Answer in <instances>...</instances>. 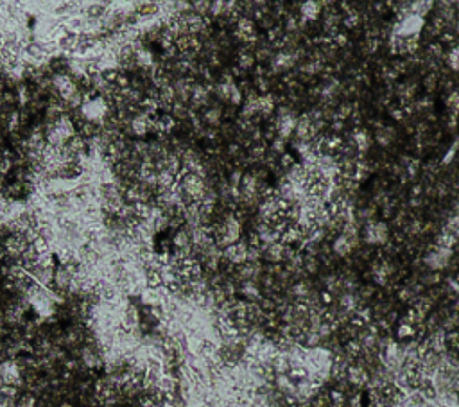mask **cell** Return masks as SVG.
Returning a JSON list of instances; mask_svg holds the SVG:
<instances>
[{
    "label": "cell",
    "instance_id": "cell-1",
    "mask_svg": "<svg viewBox=\"0 0 459 407\" xmlns=\"http://www.w3.org/2000/svg\"><path fill=\"white\" fill-rule=\"evenodd\" d=\"M22 382V368L15 359H7L0 363V386H20Z\"/></svg>",
    "mask_w": 459,
    "mask_h": 407
},
{
    "label": "cell",
    "instance_id": "cell-2",
    "mask_svg": "<svg viewBox=\"0 0 459 407\" xmlns=\"http://www.w3.org/2000/svg\"><path fill=\"white\" fill-rule=\"evenodd\" d=\"M423 18L418 15H407L402 18V22L395 25V33L393 36H418L421 29H423Z\"/></svg>",
    "mask_w": 459,
    "mask_h": 407
},
{
    "label": "cell",
    "instance_id": "cell-3",
    "mask_svg": "<svg viewBox=\"0 0 459 407\" xmlns=\"http://www.w3.org/2000/svg\"><path fill=\"white\" fill-rule=\"evenodd\" d=\"M450 257H452V249L439 248V246L434 244V246H431L429 251H427L425 264L429 265L432 271H439V269H443V267H447Z\"/></svg>",
    "mask_w": 459,
    "mask_h": 407
},
{
    "label": "cell",
    "instance_id": "cell-4",
    "mask_svg": "<svg viewBox=\"0 0 459 407\" xmlns=\"http://www.w3.org/2000/svg\"><path fill=\"white\" fill-rule=\"evenodd\" d=\"M366 242L368 244H387L389 242V230L386 223L368 221L366 226Z\"/></svg>",
    "mask_w": 459,
    "mask_h": 407
},
{
    "label": "cell",
    "instance_id": "cell-5",
    "mask_svg": "<svg viewBox=\"0 0 459 407\" xmlns=\"http://www.w3.org/2000/svg\"><path fill=\"white\" fill-rule=\"evenodd\" d=\"M29 246H31V244L25 241V237H23L22 233H13V235H9V237L4 239V249H6V255L7 257H11V259L18 260Z\"/></svg>",
    "mask_w": 459,
    "mask_h": 407
},
{
    "label": "cell",
    "instance_id": "cell-6",
    "mask_svg": "<svg viewBox=\"0 0 459 407\" xmlns=\"http://www.w3.org/2000/svg\"><path fill=\"white\" fill-rule=\"evenodd\" d=\"M222 257L232 262L233 265H240L248 262V244L244 241H239L237 244H232L228 246L224 251H222Z\"/></svg>",
    "mask_w": 459,
    "mask_h": 407
},
{
    "label": "cell",
    "instance_id": "cell-7",
    "mask_svg": "<svg viewBox=\"0 0 459 407\" xmlns=\"http://www.w3.org/2000/svg\"><path fill=\"white\" fill-rule=\"evenodd\" d=\"M296 63V60L293 58L291 52H285V50H280L273 56V74H278V72H287L291 70Z\"/></svg>",
    "mask_w": 459,
    "mask_h": 407
},
{
    "label": "cell",
    "instance_id": "cell-8",
    "mask_svg": "<svg viewBox=\"0 0 459 407\" xmlns=\"http://www.w3.org/2000/svg\"><path fill=\"white\" fill-rule=\"evenodd\" d=\"M65 149H67L68 154H72V156L86 154V151H88V142H86L79 133H76V135H74V137L65 143Z\"/></svg>",
    "mask_w": 459,
    "mask_h": 407
},
{
    "label": "cell",
    "instance_id": "cell-9",
    "mask_svg": "<svg viewBox=\"0 0 459 407\" xmlns=\"http://www.w3.org/2000/svg\"><path fill=\"white\" fill-rule=\"evenodd\" d=\"M54 129L60 133L61 137L65 138L67 142L74 137V135H76V126L72 124V121H70V117H68V115L60 117V119L56 121V124H54Z\"/></svg>",
    "mask_w": 459,
    "mask_h": 407
},
{
    "label": "cell",
    "instance_id": "cell-10",
    "mask_svg": "<svg viewBox=\"0 0 459 407\" xmlns=\"http://www.w3.org/2000/svg\"><path fill=\"white\" fill-rule=\"evenodd\" d=\"M131 133L137 137H145L149 133V117L145 113H139L131 119Z\"/></svg>",
    "mask_w": 459,
    "mask_h": 407
},
{
    "label": "cell",
    "instance_id": "cell-11",
    "mask_svg": "<svg viewBox=\"0 0 459 407\" xmlns=\"http://www.w3.org/2000/svg\"><path fill=\"white\" fill-rule=\"evenodd\" d=\"M185 22H187V25H188V33L196 34V36L206 27L205 17H201V15H198V13H194V11L185 15Z\"/></svg>",
    "mask_w": 459,
    "mask_h": 407
},
{
    "label": "cell",
    "instance_id": "cell-12",
    "mask_svg": "<svg viewBox=\"0 0 459 407\" xmlns=\"http://www.w3.org/2000/svg\"><path fill=\"white\" fill-rule=\"evenodd\" d=\"M262 257H266V260H269L273 264L283 260V244L282 242H277V244L264 246V248H262Z\"/></svg>",
    "mask_w": 459,
    "mask_h": 407
},
{
    "label": "cell",
    "instance_id": "cell-13",
    "mask_svg": "<svg viewBox=\"0 0 459 407\" xmlns=\"http://www.w3.org/2000/svg\"><path fill=\"white\" fill-rule=\"evenodd\" d=\"M346 377H348L350 384L354 386H364L368 380H370V377H368V373L364 371V368H360V366H350L348 371H346Z\"/></svg>",
    "mask_w": 459,
    "mask_h": 407
},
{
    "label": "cell",
    "instance_id": "cell-14",
    "mask_svg": "<svg viewBox=\"0 0 459 407\" xmlns=\"http://www.w3.org/2000/svg\"><path fill=\"white\" fill-rule=\"evenodd\" d=\"M208 92H210V90L206 88L205 84H194L192 97H190L192 104L196 106V108H200V106H205L206 102H208Z\"/></svg>",
    "mask_w": 459,
    "mask_h": 407
},
{
    "label": "cell",
    "instance_id": "cell-15",
    "mask_svg": "<svg viewBox=\"0 0 459 407\" xmlns=\"http://www.w3.org/2000/svg\"><path fill=\"white\" fill-rule=\"evenodd\" d=\"M332 249H334V253H338L339 257H346V255L354 249V246H352V242H350V239L346 235H339L338 239L334 241Z\"/></svg>",
    "mask_w": 459,
    "mask_h": 407
},
{
    "label": "cell",
    "instance_id": "cell-16",
    "mask_svg": "<svg viewBox=\"0 0 459 407\" xmlns=\"http://www.w3.org/2000/svg\"><path fill=\"white\" fill-rule=\"evenodd\" d=\"M319 13H321L319 2H305L303 6H301V17L307 22H314L316 18L319 17Z\"/></svg>",
    "mask_w": 459,
    "mask_h": 407
},
{
    "label": "cell",
    "instance_id": "cell-17",
    "mask_svg": "<svg viewBox=\"0 0 459 407\" xmlns=\"http://www.w3.org/2000/svg\"><path fill=\"white\" fill-rule=\"evenodd\" d=\"M58 45H60L61 52H78L79 45H81V34H68L67 38Z\"/></svg>",
    "mask_w": 459,
    "mask_h": 407
},
{
    "label": "cell",
    "instance_id": "cell-18",
    "mask_svg": "<svg viewBox=\"0 0 459 407\" xmlns=\"http://www.w3.org/2000/svg\"><path fill=\"white\" fill-rule=\"evenodd\" d=\"M259 110H260V115H262V117H269V115H271L273 111H275V97H273L271 94L260 95Z\"/></svg>",
    "mask_w": 459,
    "mask_h": 407
},
{
    "label": "cell",
    "instance_id": "cell-19",
    "mask_svg": "<svg viewBox=\"0 0 459 407\" xmlns=\"http://www.w3.org/2000/svg\"><path fill=\"white\" fill-rule=\"evenodd\" d=\"M456 242H458V237L447 230H443L439 235H436V246H439V248L452 249L456 246Z\"/></svg>",
    "mask_w": 459,
    "mask_h": 407
},
{
    "label": "cell",
    "instance_id": "cell-20",
    "mask_svg": "<svg viewBox=\"0 0 459 407\" xmlns=\"http://www.w3.org/2000/svg\"><path fill=\"white\" fill-rule=\"evenodd\" d=\"M172 244L176 249H183V248H190L192 246V241H190V233L187 230H178L172 237Z\"/></svg>",
    "mask_w": 459,
    "mask_h": 407
},
{
    "label": "cell",
    "instance_id": "cell-21",
    "mask_svg": "<svg viewBox=\"0 0 459 407\" xmlns=\"http://www.w3.org/2000/svg\"><path fill=\"white\" fill-rule=\"evenodd\" d=\"M249 47L251 45H246V49L239 52V66H240V70H251L255 66V56L251 52H248Z\"/></svg>",
    "mask_w": 459,
    "mask_h": 407
},
{
    "label": "cell",
    "instance_id": "cell-22",
    "mask_svg": "<svg viewBox=\"0 0 459 407\" xmlns=\"http://www.w3.org/2000/svg\"><path fill=\"white\" fill-rule=\"evenodd\" d=\"M221 117H222V111L219 110V108H208V110L205 111V115H203V121L210 127L216 129V127L221 126Z\"/></svg>",
    "mask_w": 459,
    "mask_h": 407
},
{
    "label": "cell",
    "instance_id": "cell-23",
    "mask_svg": "<svg viewBox=\"0 0 459 407\" xmlns=\"http://www.w3.org/2000/svg\"><path fill=\"white\" fill-rule=\"evenodd\" d=\"M240 292H242V294L248 298V300H251V302H255V300H260V291H259V287H257V284H255L253 280L244 282L242 287H240Z\"/></svg>",
    "mask_w": 459,
    "mask_h": 407
},
{
    "label": "cell",
    "instance_id": "cell-24",
    "mask_svg": "<svg viewBox=\"0 0 459 407\" xmlns=\"http://www.w3.org/2000/svg\"><path fill=\"white\" fill-rule=\"evenodd\" d=\"M352 140H354V145L359 149L360 153H364L366 149L370 147V138H368V133L366 131H355L352 135Z\"/></svg>",
    "mask_w": 459,
    "mask_h": 407
},
{
    "label": "cell",
    "instance_id": "cell-25",
    "mask_svg": "<svg viewBox=\"0 0 459 407\" xmlns=\"http://www.w3.org/2000/svg\"><path fill=\"white\" fill-rule=\"evenodd\" d=\"M99 131H100V126H95L94 122H90V121H86L83 124V126L79 127V135L86 140V138H94L95 135H99Z\"/></svg>",
    "mask_w": 459,
    "mask_h": 407
},
{
    "label": "cell",
    "instance_id": "cell-26",
    "mask_svg": "<svg viewBox=\"0 0 459 407\" xmlns=\"http://www.w3.org/2000/svg\"><path fill=\"white\" fill-rule=\"evenodd\" d=\"M137 65L142 66V68H151L153 66V52H149L147 49H142L137 52Z\"/></svg>",
    "mask_w": 459,
    "mask_h": 407
},
{
    "label": "cell",
    "instance_id": "cell-27",
    "mask_svg": "<svg viewBox=\"0 0 459 407\" xmlns=\"http://www.w3.org/2000/svg\"><path fill=\"white\" fill-rule=\"evenodd\" d=\"M393 135H395V131H393L391 127H379L377 129V142L380 143V145H389L393 140Z\"/></svg>",
    "mask_w": 459,
    "mask_h": 407
},
{
    "label": "cell",
    "instance_id": "cell-28",
    "mask_svg": "<svg viewBox=\"0 0 459 407\" xmlns=\"http://www.w3.org/2000/svg\"><path fill=\"white\" fill-rule=\"evenodd\" d=\"M171 111H172V117L174 119H185V117H188V108L185 106V102H181V101H176L174 104H172V108H171Z\"/></svg>",
    "mask_w": 459,
    "mask_h": 407
},
{
    "label": "cell",
    "instance_id": "cell-29",
    "mask_svg": "<svg viewBox=\"0 0 459 407\" xmlns=\"http://www.w3.org/2000/svg\"><path fill=\"white\" fill-rule=\"evenodd\" d=\"M397 334H399V337H402V339H409V337H413L416 334L415 325H409V323H405V321H402Z\"/></svg>",
    "mask_w": 459,
    "mask_h": 407
},
{
    "label": "cell",
    "instance_id": "cell-30",
    "mask_svg": "<svg viewBox=\"0 0 459 407\" xmlns=\"http://www.w3.org/2000/svg\"><path fill=\"white\" fill-rule=\"evenodd\" d=\"M235 84V83H233ZM214 90H216V95L219 97L221 101H230V92H232V84H224V83H217L216 86H214Z\"/></svg>",
    "mask_w": 459,
    "mask_h": 407
},
{
    "label": "cell",
    "instance_id": "cell-31",
    "mask_svg": "<svg viewBox=\"0 0 459 407\" xmlns=\"http://www.w3.org/2000/svg\"><path fill=\"white\" fill-rule=\"evenodd\" d=\"M36 265H40V267H45V269H54V257H52V253H50V251H47V253L40 255Z\"/></svg>",
    "mask_w": 459,
    "mask_h": 407
},
{
    "label": "cell",
    "instance_id": "cell-32",
    "mask_svg": "<svg viewBox=\"0 0 459 407\" xmlns=\"http://www.w3.org/2000/svg\"><path fill=\"white\" fill-rule=\"evenodd\" d=\"M31 97H33V95L29 94L27 86H25V84H18L17 86V101L18 102H20L22 106H25L29 101H31Z\"/></svg>",
    "mask_w": 459,
    "mask_h": 407
},
{
    "label": "cell",
    "instance_id": "cell-33",
    "mask_svg": "<svg viewBox=\"0 0 459 407\" xmlns=\"http://www.w3.org/2000/svg\"><path fill=\"white\" fill-rule=\"evenodd\" d=\"M33 246H34V249L38 251V255H41V253H47V251H50V244H49V241L47 239H43V237L40 235L36 241L33 242Z\"/></svg>",
    "mask_w": 459,
    "mask_h": 407
},
{
    "label": "cell",
    "instance_id": "cell-34",
    "mask_svg": "<svg viewBox=\"0 0 459 407\" xmlns=\"http://www.w3.org/2000/svg\"><path fill=\"white\" fill-rule=\"evenodd\" d=\"M22 192H23V183L15 182V183H11V185H7V196H11L13 201H15V198L22 196Z\"/></svg>",
    "mask_w": 459,
    "mask_h": 407
},
{
    "label": "cell",
    "instance_id": "cell-35",
    "mask_svg": "<svg viewBox=\"0 0 459 407\" xmlns=\"http://www.w3.org/2000/svg\"><path fill=\"white\" fill-rule=\"evenodd\" d=\"M210 15H214V17H222V15H226V2H212L210 6Z\"/></svg>",
    "mask_w": 459,
    "mask_h": 407
},
{
    "label": "cell",
    "instance_id": "cell-36",
    "mask_svg": "<svg viewBox=\"0 0 459 407\" xmlns=\"http://www.w3.org/2000/svg\"><path fill=\"white\" fill-rule=\"evenodd\" d=\"M210 6L212 2H192V11L203 17L206 13H210Z\"/></svg>",
    "mask_w": 459,
    "mask_h": 407
},
{
    "label": "cell",
    "instance_id": "cell-37",
    "mask_svg": "<svg viewBox=\"0 0 459 407\" xmlns=\"http://www.w3.org/2000/svg\"><path fill=\"white\" fill-rule=\"evenodd\" d=\"M350 115H354V110H352L350 104H341L338 108V111H336V119H338V121H344V119H348Z\"/></svg>",
    "mask_w": 459,
    "mask_h": 407
},
{
    "label": "cell",
    "instance_id": "cell-38",
    "mask_svg": "<svg viewBox=\"0 0 459 407\" xmlns=\"http://www.w3.org/2000/svg\"><path fill=\"white\" fill-rule=\"evenodd\" d=\"M271 153L280 154V156H282V154L285 153V140H283L282 137H277L275 140H273V143H271Z\"/></svg>",
    "mask_w": 459,
    "mask_h": 407
},
{
    "label": "cell",
    "instance_id": "cell-39",
    "mask_svg": "<svg viewBox=\"0 0 459 407\" xmlns=\"http://www.w3.org/2000/svg\"><path fill=\"white\" fill-rule=\"evenodd\" d=\"M230 102L233 106H239L242 102V92L239 88L237 84H232V92H230Z\"/></svg>",
    "mask_w": 459,
    "mask_h": 407
},
{
    "label": "cell",
    "instance_id": "cell-40",
    "mask_svg": "<svg viewBox=\"0 0 459 407\" xmlns=\"http://www.w3.org/2000/svg\"><path fill=\"white\" fill-rule=\"evenodd\" d=\"M447 106L454 111V115H458V113H459V94H458V92H452V94L448 95Z\"/></svg>",
    "mask_w": 459,
    "mask_h": 407
},
{
    "label": "cell",
    "instance_id": "cell-41",
    "mask_svg": "<svg viewBox=\"0 0 459 407\" xmlns=\"http://www.w3.org/2000/svg\"><path fill=\"white\" fill-rule=\"evenodd\" d=\"M445 230L450 231V233H454L456 237H459V215H452V217L448 219Z\"/></svg>",
    "mask_w": 459,
    "mask_h": 407
},
{
    "label": "cell",
    "instance_id": "cell-42",
    "mask_svg": "<svg viewBox=\"0 0 459 407\" xmlns=\"http://www.w3.org/2000/svg\"><path fill=\"white\" fill-rule=\"evenodd\" d=\"M115 86L120 90V92H122V90L131 88V79H129V77H127L124 72H120V76L117 77V81H115Z\"/></svg>",
    "mask_w": 459,
    "mask_h": 407
},
{
    "label": "cell",
    "instance_id": "cell-43",
    "mask_svg": "<svg viewBox=\"0 0 459 407\" xmlns=\"http://www.w3.org/2000/svg\"><path fill=\"white\" fill-rule=\"evenodd\" d=\"M343 23H344V27H348V29H355L357 25L360 23V17H359V13H354V15H348V17L344 18L343 20Z\"/></svg>",
    "mask_w": 459,
    "mask_h": 407
},
{
    "label": "cell",
    "instance_id": "cell-44",
    "mask_svg": "<svg viewBox=\"0 0 459 407\" xmlns=\"http://www.w3.org/2000/svg\"><path fill=\"white\" fill-rule=\"evenodd\" d=\"M255 86L259 88L260 94L266 95L267 90H269V81H267L266 77H257V79H255Z\"/></svg>",
    "mask_w": 459,
    "mask_h": 407
},
{
    "label": "cell",
    "instance_id": "cell-45",
    "mask_svg": "<svg viewBox=\"0 0 459 407\" xmlns=\"http://www.w3.org/2000/svg\"><path fill=\"white\" fill-rule=\"evenodd\" d=\"M13 165H15L13 160H7V158L0 160V176H6L7 172H11Z\"/></svg>",
    "mask_w": 459,
    "mask_h": 407
},
{
    "label": "cell",
    "instance_id": "cell-46",
    "mask_svg": "<svg viewBox=\"0 0 459 407\" xmlns=\"http://www.w3.org/2000/svg\"><path fill=\"white\" fill-rule=\"evenodd\" d=\"M330 400H332V406H338V407L344 406V395L341 391H332V393H330Z\"/></svg>",
    "mask_w": 459,
    "mask_h": 407
},
{
    "label": "cell",
    "instance_id": "cell-47",
    "mask_svg": "<svg viewBox=\"0 0 459 407\" xmlns=\"http://www.w3.org/2000/svg\"><path fill=\"white\" fill-rule=\"evenodd\" d=\"M0 102H2V106L4 104L13 106L15 102H18V101H17V95L13 94V92H4V95L0 97Z\"/></svg>",
    "mask_w": 459,
    "mask_h": 407
},
{
    "label": "cell",
    "instance_id": "cell-48",
    "mask_svg": "<svg viewBox=\"0 0 459 407\" xmlns=\"http://www.w3.org/2000/svg\"><path fill=\"white\" fill-rule=\"evenodd\" d=\"M423 84H425L427 92H432V90L436 88V84H438V77H436V74H429V76L425 77V81H423Z\"/></svg>",
    "mask_w": 459,
    "mask_h": 407
},
{
    "label": "cell",
    "instance_id": "cell-49",
    "mask_svg": "<svg viewBox=\"0 0 459 407\" xmlns=\"http://www.w3.org/2000/svg\"><path fill=\"white\" fill-rule=\"evenodd\" d=\"M293 165H294V158L289 153H283L282 156H280V167H283V169H291Z\"/></svg>",
    "mask_w": 459,
    "mask_h": 407
},
{
    "label": "cell",
    "instance_id": "cell-50",
    "mask_svg": "<svg viewBox=\"0 0 459 407\" xmlns=\"http://www.w3.org/2000/svg\"><path fill=\"white\" fill-rule=\"evenodd\" d=\"M102 76H104L106 83H110V84H115L117 77L120 76V70H119V68H115V70H108V72H104V74H102Z\"/></svg>",
    "mask_w": 459,
    "mask_h": 407
},
{
    "label": "cell",
    "instance_id": "cell-51",
    "mask_svg": "<svg viewBox=\"0 0 459 407\" xmlns=\"http://www.w3.org/2000/svg\"><path fill=\"white\" fill-rule=\"evenodd\" d=\"M269 56H271V50L267 49V47H259V50H257V54H255V60L264 61V60H267Z\"/></svg>",
    "mask_w": 459,
    "mask_h": 407
},
{
    "label": "cell",
    "instance_id": "cell-52",
    "mask_svg": "<svg viewBox=\"0 0 459 407\" xmlns=\"http://www.w3.org/2000/svg\"><path fill=\"white\" fill-rule=\"evenodd\" d=\"M332 40H334V45H336V47H344V45L348 43V36L343 34V33H338Z\"/></svg>",
    "mask_w": 459,
    "mask_h": 407
},
{
    "label": "cell",
    "instance_id": "cell-53",
    "mask_svg": "<svg viewBox=\"0 0 459 407\" xmlns=\"http://www.w3.org/2000/svg\"><path fill=\"white\" fill-rule=\"evenodd\" d=\"M429 54L434 56V58H439V56L443 54L441 43H431V45H429Z\"/></svg>",
    "mask_w": 459,
    "mask_h": 407
},
{
    "label": "cell",
    "instance_id": "cell-54",
    "mask_svg": "<svg viewBox=\"0 0 459 407\" xmlns=\"http://www.w3.org/2000/svg\"><path fill=\"white\" fill-rule=\"evenodd\" d=\"M228 154L230 156H240V145L239 143H230L228 145Z\"/></svg>",
    "mask_w": 459,
    "mask_h": 407
},
{
    "label": "cell",
    "instance_id": "cell-55",
    "mask_svg": "<svg viewBox=\"0 0 459 407\" xmlns=\"http://www.w3.org/2000/svg\"><path fill=\"white\" fill-rule=\"evenodd\" d=\"M441 41H445V43H450L456 47V36H454L452 33H441Z\"/></svg>",
    "mask_w": 459,
    "mask_h": 407
},
{
    "label": "cell",
    "instance_id": "cell-56",
    "mask_svg": "<svg viewBox=\"0 0 459 407\" xmlns=\"http://www.w3.org/2000/svg\"><path fill=\"white\" fill-rule=\"evenodd\" d=\"M330 129H332V131H336V133L343 131V129H344L343 121H338V119H336V121H334L332 124H330Z\"/></svg>",
    "mask_w": 459,
    "mask_h": 407
},
{
    "label": "cell",
    "instance_id": "cell-57",
    "mask_svg": "<svg viewBox=\"0 0 459 407\" xmlns=\"http://www.w3.org/2000/svg\"><path fill=\"white\" fill-rule=\"evenodd\" d=\"M391 115H393V119H397V121H402L405 113H404V110H402V108H393V110H391Z\"/></svg>",
    "mask_w": 459,
    "mask_h": 407
},
{
    "label": "cell",
    "instance_id": "cell-58",
    "mask_svg": "<svg viewBox=\"0 0 459 407\" xmlns=\"http://www.w3.org/2000/svg\"><path fill=\"white\" fill-rule=\"evenodd\" d=\"M255 76H257V77H266V68H264L262 65L255 66Z\"/></svg>",
    "mask_w": 459,
    "mask_h": 407
},
{
    "label": "cell",
    "instance_id": "cell-59",
    "mask_svg": "<svg viewBox=\"0 0 459 407\" xmlns=\"http://www.w3.org/2000/svg\"><path fill=\"white\" fill-rule=\"evenodd\" d=\"M321 300L325 303H330L332 302V294H330V292H323V294H321Z\"/></svg>",
    "mask_w": 459,
    "mask_h": 407
},
{
    "label": "cell",
    "instance_id": "cell-60",
    "mask_svg": "<svg viewBox=\"0 0 459 407\" xmlns=\"http://www.w3.org/2000/svg\"><path fill=\"white\" fill-rule=\"evenodd\" d=\"M6 259V249H4V246H0V262Z\"/></svg>",
    "mask_w": 459,
    "mask_h": 407
},
{
    "label": "cell",
    "instance_id": "cell-61",
    "mask_svg": "<svg viewBox=\"0 0 459 407\" xmlns=\"http://www.w3.org/2000/svg\"><path fill=\"white\" fill-rule=\"evenodd\" d=\"M454 210H456V215H459V201H456V204H454Z\"/></svg>",
    "mask_w": 459,
    "mask_h": 407
}]
</instances>
